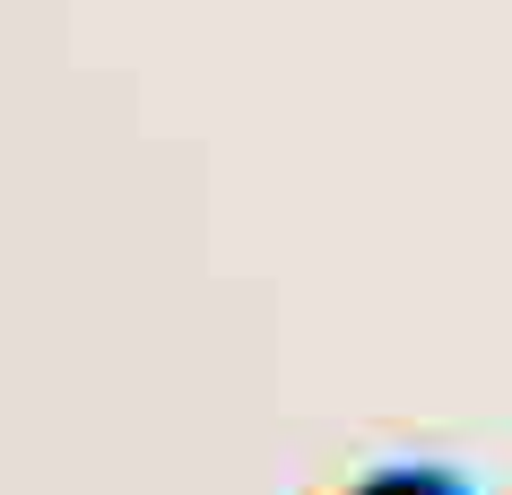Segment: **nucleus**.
<instances>
[{
    "mask_svg": "<svg viewBox=\"0 0 512 495\" xmlns=\"http://www.w3.org/2000/svg\"><path fill=\"white\" fill-rule=\"evenodd\" d=\"M339 495H478L460 469H443V461H391V469H365L356 487H339Z\"/></svg>",
    "mask_w": 512,
    "mask_h": 495,
    "instance_id": "nucleus-1",
    "label": "nucleus"
}]
</instances>
